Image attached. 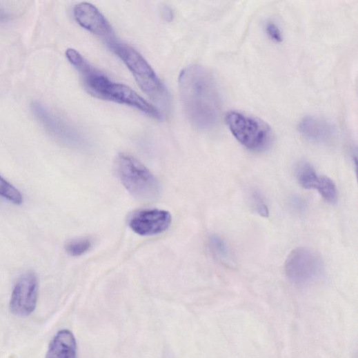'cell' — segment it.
I'll return each instance as SVG.
<instances>
[{
	"label": "cell",
	"instance_id": "9c48e42d",
	"mask_svg": "<svg viewBox=\"0 0 358 358\" xmlns=\"http://www.w3.org/2000/svg\"><path fill=\"white\" fill-rule=\"evenodd\" d=\"M32 109L37 119L51 133L70 146H85V139L75 128L51 113L39 102H34Z\"/></svg>",
	"mask_w": 358,
	"mask_h": 358
},
{
	"label": "cell",
	"instance_id": "9a60e30c",
	"mask_svg": "<svg viewBox=\"0 0 358 358\" xmlns=\"http://www.w3.org/2000/svg\"><path fill=\"white\" fill-rule=\"evenodd\" d=\"M92 247V242L88 238H79L70 241L66 244V252L71 257H78L87 252Z\"/></svg>",
	"mask_w": 358,
	"mask_h": 358
},
{
	"label": "cell",
	"instance_id": "ba28073f",
	"mask_svg": "<svg viewBox=\"0 0 358 358\" xmlns=\"http://www.w3.org/2000/svg\"><path fill=\"white\" fill-rule=\"evenodd\" d=\"M128 223L136 234L153 236L163 233L170 228L172 215L162 210H142L134 212L129 217Z\"/></svg>",
	"mask_w": 358,
	"mask_h": 358
},
{
	"label": "cell",
	"instance_id": "8992f818",
	"mask_svg": "<svg viewBox=\"0 0 358 358\" xmlns=\"http://www.w3.org/2000/svg\"><path fill=\"white\" fill-rule=\"evenodd\" d=\"M77 22L112 49L119 40L109 21L94 6L82 3L74 10Z\"/></svg>",
	"mask_w": 358,
	"mask_h": 358
},
{
	"label": "cell",
	"instance_id": "4fadbf2b",
	"mask_svg": "<svg viewBox=\"0 0 358 358\" xmlns=\"http://www.w3.org/2000/svg\"><path fill=\"white\" fill-rule=\"evenodd\" d=\"M210 246L215 257L226 263H231L232 255L228 246L221 237L214 235L210 238Z\"/></svg>",
	"mask_w": 358,
	"mask_h": 358
},
{
	"label": "cell",
	"instance_id": "277c9868",
	"mask_svg": "<svg viewBox=\"0 0 358 358\" xmlns=\"http://www.w3.org/2000/svg\"><path fill=\"white\" fill-rule=\"evenodd\" d=\"M226 121L232 135L243 146L254 151L267 149L273 141V131L259 118L238 111L229 112Z\"/></svg>",
	"mask_w": 358,
	"mask_h": 358
},
{
	"label": "cell",
	"instance_id": "ac0fdd59",
	"mask_svg": "<svg viewBox=\"0 0 358 358\" xmlns=\"http://www.w3.org/2000/svg\"><path fill=\"white\" fill-rule=\"evenodd\" d=\"M266 31L268 37L275 42H281L283 34L278 26L273 22H268L266 26Z\"/></svg>",
	"mask_w": 358,
	"mask_h": 358
},
{
	"label": "cell",
	"instance_id": "30bf717a",
	"mask_svg": "<svg viewBox=\"0 0 358 358\" xmlns=\"http://www.w3.org/2000/svg\"><path fill=\"white\" fill-rule=\"evenodd\" d=\"M300 132L306 138L318 142H326L335 135V127L324 119L308 117L299 124Z\"/></svg>",
	"mask_w": 358,
	"mask_h": 358
},
{
	"label": "cell",
	"instance_id": "e0dca14e",
	"mask_svg": "<svg viewBox=\"0 0 358 358\" xmlns=\"http://www.w3.org/2000/svg\"><path fill=\"white\" fill-rule=\"evenodd\" d=\"M252 206L255 212L263 217L269 216V209L262 194L257 190L250 192Z\"/></svg>",
	"mask_w": 358,
	"mask_h": 358
},
{
	"label": "cell",
	"instance_id": "d6986e66",
	"mask_svg": "<svg viewBox=\"0 0 358 358\" xmlns=\"http://www.w3.org/2000/svg\"><path fill=\"white\" fill-rule=\"evenodd\" d=\"M162 13H163V17L166 21H172V19L173 17V14H172V12L170 8H164L162 10Z\"/></svg>",
	"mask_w": 358,
	"mask_h": 358
},
{
	"label": "cell",
	"instance_id": "8fae6325",
	"mask_svg": "<svg viewBox=\"0 0 358 358\" xmlns=\"http://www.w3.org/2000/svg\"><path fill=\"white\" fill-rule=\"evenodd\" d=\"M77 341L72 332L63 330L51 341L46 358H77Z\"/></svg>",
	"mask_w": 358,
	"mask_h": 358
},
{
	"label": "cell",
	"instance_id": "2e32d148",
	"mask_svg": "<svg viewBox=\"0 0 358 358\" xmlns=\"http://www.w3.org/2000/svg\"><path fill=\"white\" fill-rule=\"evenodd\" d=\"M0 195L16 204H21L23 202L21 192L1 176H0Z\"/></svg>",
	"mask_w": 358,
	"mask_h": 358
},
{
	"label": "cell",
	"instance_id": "5b68a950",
	"mask_svg": "<svg viewBox=\"0 0 358 358\" xmlns=\"http://www.w3.org/2000/svg\"><path fill=\"white\" fill-rule=\"evenodd\" d=\"M285 271L293 284L298 286H306L321 277L324 264L314 251L308 248H298L288 255Z\"/></svg>",
	"mask_w": 358,
	"mask_h": 358
},
{
	"label": "cell",
	"instance_id": "7a4b0ae2",
	"mask_svg": "<svg viewBox=\"0 0 358 358\" xmlns=\"http://www.w3.org/2000/svg\"><path fill=\"white\" fill-rule=\"evenodd\" d=\"M115 170L122 184L134 197L148 201L160 195L161 187L157 177L126 153H119L117 157Z\"/></svg>",
	"mask_w": 358,
	"mask_h": 358
},
{
	"label": "cell",
	"instance_id": "3957f363",
	"mask_svg": "<svg viewBox=\"0 0 358 358\" xmlns=\"http://www.w3.org/2000/svg\"><path fill=\"white\" fill-rule=\"evenodd\" d=\"M113 52L126 65L140 88L157 103L167 106L169 94L155 70L137 51L129 45L117 43Z\"/></svg>",
	"mask_w": 358,
	"mask_h": 358
},
{
	"label": "cell",
	"instance_id": "5bb4252c",
	"mask_svg": "<svg viewBox=\"0 0 358 358\" xmlns=\"http://www.w3.org/2000/svg\"><path fill=\"white\" fill-rule=\"evenodd\" d=\"M323 198L330 203H335L338 192L335 183L327 177H319L316 188Z\"/></svg>",
	"mask_w": 358,
	"mask_h": 358
},
{
	"label": "cell",
	"instance_id": "ffe728a7",
	"mask_svg": "<svg viewBox=\"0 0 358 358\" xmlns=\"http://www.w3.org/2000/svg\"><path fill=\"white\" fill-rule=\"evenodd\" d=\"M6 17V13L3 10L0 9V21L5 19Z\"/></svg>",
	"mask_w": 358,
	"mask_h": 358
},
{
	"label": "cell",
	"instance_id": "7c38bea8",
	"mask_svg": "<svg viewBox=\"0 0 358 358\" xmlns=\"http://www.w3.org/2000/svg\"><path fill=\"white\" fill-rule=\"evenodd\" d=\"M296 176L300 185L306 189H315L319 177L313 166L306 161L297 163Z\"/></svg>",
	"mask_w": 358,
	"mask_h": 358
},
{
	"label": "cell",
	"instance_id": "52a82bcc",
	"mask_svg": "<svg viewBox=\"0 0 358 358\" xmlns=\"http://www.w3.org/2000/svg\"><path fill=\"white\" fill-rule=\"evenodd\" d=\"M39 283L34 272L23 275L17 283L11 301V312L19 317L31 315L35 310L38 299Z\"/></svg>",
	"mask_w": 358,
	"mask_h": 358
},
{
	"label": "cell",
	"instance_id": "6da1fadb",
	"mask_svg": "<svg viewBox=\"0 0 358 358\" xmlns=\"http://www.w3.org/2000/svg\"><path fill=\"white\" fill-rule=\"evenodd\" d=\"M179 84L189 121L199 130L213 128L221 115V100L212 72L199 66L187 67L179 75Z\"/></svg>",
	"mask_w": 358,
	"mask_h": 358
}]
</instances>
